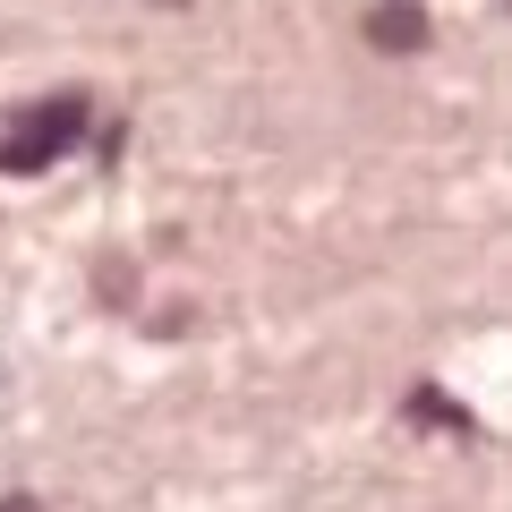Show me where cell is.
<instances>
[{
    "label": "cell",
    "instance_id": "3957f363",
    "mask_svg": "<svg viewBox=\"0 0 512 512\" xmlns=\"http://www.w3.org/2000/svg\"><path fill=\"white\" fill-rule=\"evenodd\" d=\"M410 419H436V427H453V436H470V410H453L444 393H427V384L410 393Z\"/></svg>",
    "mask_w": 512,
    "mask_h": 512
},
{
    "label": "cell",
    "instance_id": "277c9868",
    "mask_svg": "<svg viewBox=\"0 0 512 512\" xmlns=\"http://www.w3.org/2000/svg\"><path fill=\"white\" fill-rule=\"evenodd\" d=\"M0 512H43V504H35V495H9V504H0Z\"/></svg>",
    "mask_w": 512,
    "mask_h": 512
},
{
    "label": "cell",
    "instance_id": "7a4b0ae2",
    "mask_svg": "<svg viewBox=\"0 0 512 512\" xmlns=\"http://www.w3.org/2000/svg\"><path fill=\"white\" fill-rule=\"evenodd\" d=\"M367 43L376 52H427V9L419 0H376L367 9Z\"/></svg>",
    "mask_w": 512,
    "mask_h": 512
},
{
    "label": "cell",
    "instance_id": "6da1fadb",
    "mask_svg": "<svg viewBox=\"0 0 512 512\" xmlns=\"http://www.w3.org/2000/svg\"><path fill=\"white\" fill-rule=\"evenodd\" d=\"M77 137H86V103H77V94H52V103H35L9 137H0V171H43L52 154H69Z\"/></svg>",
    "mask_w": 512,
    "mask_h": 512
}]
</instances>
